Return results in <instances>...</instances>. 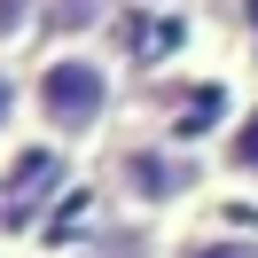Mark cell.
Masks as SVG:
<instances>
[{"mask_svg": "<svg viewBox=\"0 0 258 258\" xmlns=\"http://www.w3.org/2000/svg\"><path fill=\"white\" fill-rule=\"evenodd\" d=\"M125 110V71L102 39H71V47H39L32 63V133L55 149H94Z\"/></svg>", "mask_w": 258, "mask_h": 258, "instance_id": "1", "label": "cell"}, {"mask_svg": "<svg viewBox=\"0 0 258 258\" xmlns=\"http://www.w3.org/2000/svg\"><path fill=\"white\" fill-rule=\"evenodd\" d=\"M102 196L125 219H180L204 196V157L164 133H117L102 149Z\"/></svg>", "mask_w": 258, "mask_h": 258, "instance_id": "2", "label": "cell"}, {"mask_svg": "<svg viewBox=\"0 0 258 258\" xmlns=\"http://www.w3.org/2000/svg\"><path fill=\"white\" fill-rule=\"evenodd\" d=\"M211 164H219L227 180H242V188H258V94L227 117V133H219V149H211Z\"/></svg>", "mask_w": 258, "mask_h": 258, "instance_id": "3", "label": "cell"}, {"mask_svg": "<svg viewBox=\"0 0 258 258\" xmlns=\"http://www.w3.org/2000/svg\"><path fill=\"white\" fill-rule=\"evenodd\" d=\"M164 258H258V227H219V219H196L172 235Z\"/></svg>", "mask_w": 258, "mask_h": 258, "instance_id": "4", "label": "cell"}, {"mask_svg": "<svg viewBox=\"0 0 258 258\" xmlns=\"http://www.w3.org/2000/svg\"><path fill=\"white\" fill-rule=\"evenodd\" d=\"M32 133V71H16V55H0V149Z\"/></svg>", "mask_w": 258, "mask_h": 258, "instance_id": "5", "label": "cell"}, {"mask_svg": "<svg viewBox=\"0 0 258 258\" xmlns=\"http://www.w3.org/2000/svg\"><path fill=\"white\" fill-rule=\"evenodd\" d=\"M110 16V0H47V32L55 47H71V39H94V24Z\"/></svg>", "mask_w": 258, "mask_h": 258, "instance_id": "6", "label": "cell"}, {"mask_svg": "<svg viewBox=\"0 0 258 258\" xmlns=\"http://www.w3.org/2000/svg\"><path fill=\"white\" fill-rule=\"evenodd\" d=\"M39 24H47V0H0V55H16Z\"/></svg>", "mask_w": 258, "mask_h": 258, "instance_id": "7", "label": "cell"}, {"mask_svg": "<svg viewBox=\"0 0 258 258\" xmlns=\"http://www.w3.org/2000/svg\"><path fill=\"white\" fill-rule=\"evenodd\" d=\"M227 24H235V39L250 47V63H258V0H227Z\"/></svg>", "mask_w": 258, "mask_h": 258, "instance_id": "8", "label": "cell"}]
</instances>
